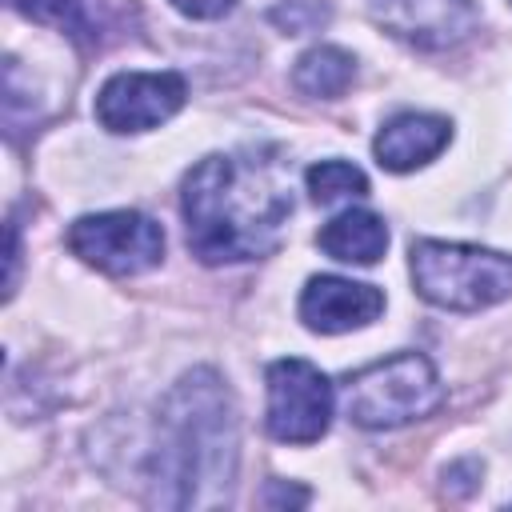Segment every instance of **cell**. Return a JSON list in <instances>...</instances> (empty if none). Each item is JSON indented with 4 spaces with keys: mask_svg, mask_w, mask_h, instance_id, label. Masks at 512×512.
<instances>
[{
    "mask_svg": "<svg viewBox=\"0 0 512 512\" xmlns=\"http://www.w3.org/2000/svg\"><path fill=\"white\" fill-rule=\"evenodd\" d=\"M188 248L204 264L260 260L284 240L292 184L280 160L264 152H216L184 176Z\"/></svg>",
    "mask_w": 512,
    "mask_h": 512,
    "instance_id": "1",
    "label": "cell"
},
{
    "mask_svg": "<svg viewBox=\"0 0 512 512\" xmlns=\"http://www.w3.org/2000/svg\"><path fill=\"white\" fill-rule=\"evenodd\" d=\"M236 472V408L212 368L188 372L164 400L152 452V500L212 508L228 500Z\"/></svg>",
    "mask_w": 512,
    "mask_h": 512,
    "instance_id": "2",
    "label": "cell"
},
{
    "mask_svg": "<svg viewBox=\"0 0 512 512\" xmlns=\"http://www.w3.org/2000/svg\"><path fill=\"white\" fill-rule=\"evenodd\" d=\"M412 284L436 308L480 312L512 296V256L476 244L420 240L412 244Z\"/></svg>",
    "mask_w": 512,
    "mask_h": 512,
    "instance_id": "3",
    "label": "cell"
},
{
    "mask_svg": "<svg viewBox=\"0 0 512 512\" xmlns=\"http://www.w3.org/2000/svg\"><path fill=\"white\" fill-rule=\"evenodd\" d=\"M440 404H444V384L432 360L420 352H396L388 360H376L352 372L344 384L348 420L360 428H376V432L424 420Z\"/></svg>",
    "mask_w": 512,
    "mask_h": 512,
    "instance_id": "4",
    "label": "cell"
},
{
    "mask_svg": "<svg viewBox=\"0 0 512 512\" xmlns=\"http://www.w3.org/2000/svg\"><path fill=\"white\" fill-rule=\"evenodd\" d=\"M68 248L84 264H92L108 276H136V272H148L160 264L164 228L152 216L132 212V208L96 212V216H80L68 228Z\"/></svg>",
    "mask_w": 512,
    "mask_h": 512,
    "instance_id": "5",
    "label": "cell"
},
{
    "mask_svg": "<svg viewBox=\"0 0 512 512\" xmlns=\"http://www.w3.org/2000/svg\"><path fill=\"white\" fill-rule=\"evenodd\" d=\"M332 384L328 376L300 360V356H288V360H276L268 368V432L280 440V444H312L328 432L332 424Z\"/></svg>",
    "mask_w": 512,
    "mask_h": 512,
    "instance_id": "6",
    "label": "cell"
},
{
    "mask_svg": "<svg viewBox=\"0 0 512 512\" xmlns=\"http://www.w3.org/2000/svg\"><path fill=\"white\" fill-rule=\"evenodd\" d=\"M180 72H116L96 92V120L108 132H148L184 108Z\"/></svg>",
    "mask_w": 512,
    "mask_h": 512,
    "instance_id": "7",
    "label": "cell"
},
{
    "mask_svg": "<svg viewBox=\"0 0 512 512\" xmlns=\"http://www.w3.org/2000/svg\"><path fill=\"white\" fill-rule=\"evenodd\" d=\"M380 28L416 48H452L476 28L472 0H368Z\"/></svg>",
    "mask_w": 512,
    "mask_h": 512,
    "instance_id": "8",
    "label": "cell"
},
{
    "mask_svg": "<svg viewBox=\"0 0 512 512\" xmlns=\"http://www.w3.org/2000/svg\"><path fill=\"white\" fill-rule=\"evenodd\" d=\"M384 312V292L344 276H312L300 292V320L312 332L336 336L372 324Z\"/></svg>",
    "mask_w": 512,
    "mask_h": 512,
    "instance_id": "9",
    "label": "cell"
},
{
    "mask_svg": "<svg viewBox=\"0 0 512 512\" xmlns=\"http://www.w3.org/2000/svg\"><path fill=\"white\" fill-rule=\"evenodd\" d=\"M452 140V124L444 116H428V112H400L392 116L380 136H376V160L388 172H412L420 164H428L432 156L444 152V144Z\"/></svg>",
    "mask_w": 512,
    "mask_h": 512,
    "instance_id": "10",
    "label": "cell"
},
{
    "mask_svg": "<svg viewBox=\"0 0 512 512\" xmlns=\"http://www.w3.org/2000/svg\"><path fill=\"white\" fill-rule=\"evenodd\" d=\"M316 244H320L332 260H340V264H376V260L384 256V248H388V228H384V220H380L376 212H368V208H348V212L332 216V220L320 228Z\"/></svg>",
    "mask_w": 512,
    "mask_h": 512,
    "instance_id": "11",
    "label": "cell"
},
{
    "mask_svg": "<svg viewBox=\"0 0 512 512\" xmlns=\"http://www.w3.org/2000/svg\"><path fill=\"white\" fill-rule=\"evenodd\" d=\"M352 80H356V60L336 44L308 48L292 68V84L316 100H340L352 88Z\"/></svg>",
    "mask_w": 512,
    "mask_h": 512,
    "instance_id": "12",
    "label": "cell"
},
{
    "mask_svg": "<svg viewBox=\"0 0 512 512\" xmlns=\"http://www.w3.org/2000/svg\"><path fill=\"white\" fill-rule=\"evenodd\" d=\"M308 192L316 204H336V200H360L368 196V176L348 164V160H320L304 172Z\"/></svg>",
    "mask_w": 512,
    "mask_h": 512,
    "instance_id": "13",
    "label": "cell"
},
{
    "mask_svg": "<svg viewBox=\"0 0 512 512\" xmlns=\"http://www.w3.org/2000/svg\"><path fill=\"white\" fill-rule=\"evenodd\" d=\"M16 12H24L28 20L52 24L60 32H80L88 24L84 16V0H8Z\"/></svg>",
    "mask_w": 512,
    "mask_h": 512,
    "instance_id": "14",
    "label": "cell"
},
{
    "mask_svg": "<svg viewBox=\"0 0 512 512\" xmlns=\"http://www.w3.org/2000/svg\"><path fill=\"white\" fill-rule=\"evenodd\" d=\"M328 20V8L320 0H280L272 8V24H280L284 32L300 36V32H312Z\"/></svg>",
    "mask_w": 512,
    "mask_h": 512,
    "instance_id": "15",
    "label": "cell"
},
{
    "mask_svg": "<svg viewBox=\"0 0 512 512\" xmlns=\"http://www.w3.org/2000/svg\"><path fill=\"white\" fill-rule=\"evenodd\" d=\"M232 4L236 0H172V8L192 20H220L224 12H232Z\"/></svg>",
    "mask_w": 512,
    "mask_h": 512,
    "instance_id": "16",
    "label": "cell"
},
{
    "mask_svg": "<svg viewBox=\"0 0 512 512\" xmlns=\"http://www.w3.org/2000/svg\"><path fill=\"white\" fill-rule=\"evenodd\" d=\"M304 500H308L304 488H296V492H292V488H272V492L264 496V504H304Z\"/></svg>",
    "mask_w": 512,
    "mask_h": 512,
    "instance_id": "17",
    "label": "cell"
}]
</instances>
